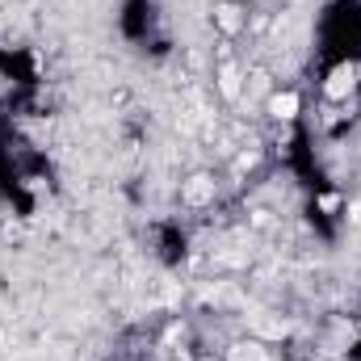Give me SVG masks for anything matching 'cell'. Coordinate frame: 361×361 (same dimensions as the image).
<instances>
[{"label": "cell", "instance_id": "6da1fadb", "mask_svg": "<svg viewBox=\"0 0 361 361\" xmlns=\"http://www.w3.org/2000/svg\"><path fill=\"white\" fill-rule=\"evenodd\" d=\"M269 109H273V118H294L298 114V97L294 92H277L269 101Z\"/></svg>", "mask_w": 361, "mask_h": 361}, {"label": "cell", "instance_id": "7a4b0ae2", "mask_svg": "<svg viewBox=\"0 0 361 361\" xmlns=\"http://www.w3.org/2000/svg\"><path fill=\"white\" fill-rule=\"evenodd\" d=\"M210 193H214V185H210V177H193V185L185 189V197H189V202H206Z\"/></svg>", "mask_w": 361, "mask_h": 361}, {"label": "cell", "instance_id": "3957f363", "mask_svg": "<svg viewBox=\"0 0 361 361\" xmlns=\"http://www.w3.org/2000/svg\"><path fill=\"white\" fill-rule=\"evenodd\" d=\"M349 89H353V72H341V76L328 85V92H332V97H341V92H349Z\"/></svg>", "mask_w": 361, "mask_h": 361}, {"label": "cell", "instance_id": "277c9868", "mask_svg": "<svg viewBox=\"0 0 361 361\" xmlns=\"http://www.w3.org/2000/svg\"><path fill=\"white\" fill-rule=\"evenodd\" d=\"M219 21H223L227 30H235V25H240V17H235V8H231V4H223V8H219Z\"/></svg>", "mask_w": 361, "mask_h": 361}, {"label": "cell", "instance_id": "5b68a950", "mask_svg": "<svg viewBox=\"0 0 361 361\" xmlns=\"http://www.w3.org/2000/svg\"><path fill=\"white\" fill-rule=\"evenodd\" d=\"M223 92H227V97H235V92H240V85H235V72H231V68L223 72Z\"/></svg>", "mask_w": 361, "mask_h": 361}]
</instances>
